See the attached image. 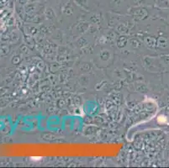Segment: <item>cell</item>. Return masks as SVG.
I'll list each match as a JSON object with an SVG mask.
<instances>
[{
	"label": "cell",
	"mask_w": 169,
	"mask_h": 168,
	"mask_svg": "<svg viewBox=\"0 0 169 168\" xmlns=\"http://www.w3.org/2000/svg\"><path fill=\"white\" fill-rule=\"evenodd\" d=\"M41 156H32L31 157V159L33 160V161H41Z\"/></svg>",
	"instance_id": "2"
},
{
	"label": "cell",
	"mask_w": 169,
	"mask_h": 168,
	"mask_svg": "<svg viewBox=\"0 0 169 168\" xmlns=\"http://www.w3.org/2000/svg\"><path fill=\"white\" fill-rule=\"evenodd\" d=\"M157 120H158V122L159 123H165L166 121H167V119H166L164 116L161 115V116H159V117H158Z\"/></svg>",
	"instance_id": "1"
}]
</instances>
